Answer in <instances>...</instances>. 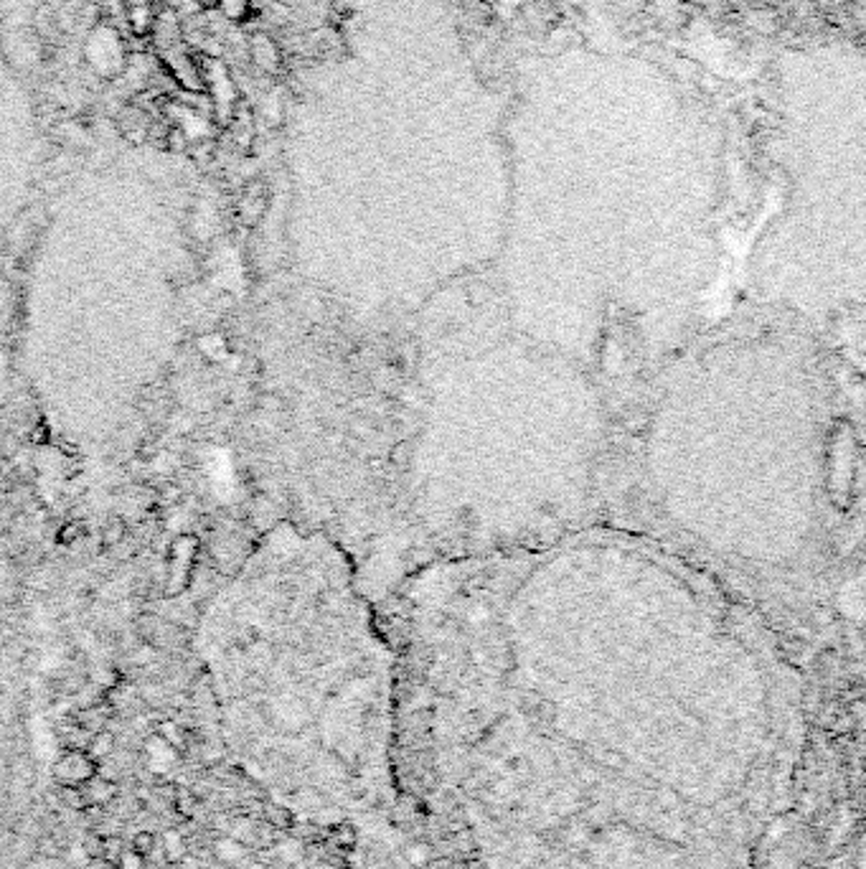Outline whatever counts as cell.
I'll return each mask as SVG.
<instances>
[{
	"label": "cell",
	"instance_id": "obj_1",
	"mask_svg": "<svg viewBox=\"0 0 866 869\" xmlns=\"http://www.w3.org/2000/svg\"><path fill=\"white\" fill-rule=\"evenodd\" d=\"M97 773H100V763L89 755L84 747H72L54 763V778L59 785H79L82 788Z\"/></svg>",
	"mask_w": 866,
	"mask_h": 869
},
{
	"label": "cell",
	"instance_id": "obj_2",
	"mask_svg": "<svg viewBox=\"0 0 866 869\" xmlns=\"http://www.w3.org/2000/svg\"><path fill=\"white\" fill-rule=\"evenodd\" d=\"M82 794L87 801V808H104L107 804H113L114 795H117V783L113 778H107L104 773H97L94 778H89L82 785Z\"/></svg>",
	"mask_w": 866,
	"mask_h": 869
},
{
	"label": "cell",
	"instance_id": "obj_3",
	"mask_svg": "<svg viewBox=\"0 0 866 869\" xmlns=\"http://www.w3.org/2000/svg\"><path fill=\"white\" fill-rule=\"evenodd\" d=\"M117 125L123 130V135L127 138H133L135 143H140V138H148V114L143 113L140 107H123V113H120V120H117Z\"/></svg>",
	"mask_w": 866,
	"mask_h": 869
},
{
	"label": "cell",
	"instance_id": "obj_4",
	"mask_svg": "<svg viewBox=\"0 0 866 869\" xmlns=\"http://www.w3.org/2000/svg\"><path fill=\"white\" fill-rule=\"evenodd\" d=\"M153 31H155V41H158V46L165 51H171L173 46H178V41H181V25H178V18L171 11L155 18Z\"/></svg>",
	"mask_w": 866,
	"mask_h": 869
},
{
	"label": "cell",
	"instance_id": "obj_5",
	"mask_svg": "<svg viewBox=\"0 0 866 869\" xmlns=\"http://www.w3.org/2000/svg\"><path fill=\"white\" fill-rule=\"evenodd\" d=\"M114 735L110 730H100V732H92V740L87 743V753L97 763H102L104 757H110L114 753Z\"/></svg>",
	"mask_w": 866,
	"mask_h": 869
},
{
	"label": "cell",
	"instance_id": "obj_6",
	"mask_svg": "<svg viewBox=\"0 0 866 869\" xmlns=\"http://www.w3.org/2000/svg\"><path fill=\"white\" fill-rule=\"evenodd\" d=\"M251 54H254V62L264 66V69H275L277 66L275 46L264 36H254V41H251Z\"/></svg>",
	"mask_w": 866,
	"mask_h": 869
},
{
	"label": "cell",
	"instance_id": "obj_7",
	"mask_svg": "<svg viewBox=\"0 0 866 869\" xmlns=\"http://www.w3.org/2000/svg\"><path fill=\"white\" fill-rule=\"evenodd\" d=\"M36 31H38V36H44L46 41H54L56 34H59V28H56V18H54V13H51L49 5H46V8H38L36 11Z\"/></svg>",
	"mask_w": 866,
	"mask_h": 869
},
{
	"label": "cell",
	"instance_id": "obj_8",
	"mask_svg": "<svg viewBox=\"0 0 866 869\" xmlns=\"http://www.w3.org/2000/svg\"><path fill=\"white\" fill-rule=\"evenodd\" d=\"M59 798L66 808L72 811H87V801L79 785H59Z\"/></svg>",
	"mask_w": 866,
	"mask_h": 869
},
{
	"label": "cell",
	"instance_id": "obj_9",
	"mask_svg": "<svg viewBox=\"0 0 866 869\" xmlns=\"http://www.w3.org/2000/svg\"><path fill=\"white\" fill-rule=\"evenodd\" d=\"M130 24L135 28V34H148L155 24V15L151 13V5L145 8H130Z\"/></svg>",
	"mask_w": 866,
	"mask_h": 869
},
{
	"label": "cell",
	"instance_id": "obj_10",
	"mask_svg": "<svg viewBox=\"0 0 866 869\" xmlns=\"http://www.w3.org/2000/svg\"><path fill=\"white\" fill-rule=\"evenodd\" d=\"M155 844H158V836H155V834L138 832L135 836H133V844H130V849H133V852H138L140 857L148 859L153 852H155Z\"/></svg>",
	"mask_w": 866,
	"mask_h": 869
},
{
	"label": "cell",
	"instance_id": "obj_11",
	"mask_svg": "<svg viewBox=\"0 0 866 869\" xmlns=\"http://www.w3.org/2000/svg\"><path fill=\"white\" fill-rule=\"evenodd\" d=\"M125 539V524L120 518H110L102 529V542L104 547H117V544Z\"/></svg>",
	"mask_w": 866,
	"mask_h": 869
},
{
	"label": "cell",
	"instance_id": "obj_12",
	"mask_svg": "<svg viewBox=\"0 0 866 869\" xmlns=\"http://www.w3.org/2000/svg\"><path fill=\"white\" fill-rule=\"evenodd\" d=\"M145 862H148V859L140 857L138 852H133V849H125V852L120 854V859L114 862V867H117V869H148V864H145Z\"/></svg>",
	"mask_w": 866,
	"mask_h": 869
},
{
	"label": "cell",
	"instance_id": "obj_13",
	"mask_svg": "<svg viewBox=\"0 0 866 869\" xmlns=\"http://www.w3.org/2000/svg\"><path fill=\"white\" fill-rule=\"evenodd\" d=\"M125 852V846L123 842L117 839V836H104V849H102V859H107V862H117L120 854Z\"/></svg>",
	"mask_w": 866,
	"mask_h": 869
},
{
	"label": "cell",
	"instance_id": "obj_14",
	"mask_svg": "<svg viewBox=\"0 0 866 869\" xmlns=\"http://www.w3.org/2000/svg\"><path fill=\"white\" fill-rule=\"evenodd\" d=\"M84 846H87L89 859H102V849H104V836H102V834H89L87 839H84Z\"/></svg>",
	"mask_w": 866,
	"mask_h": 869
},
{
	"label": "cell",
	"instance_id": "obj_15",
	"mask_svg": "<svg viewBox=\"0 0 866 869\" xmlns=\"http://www.w3.org/2000/svg\"><path fill=\"white\" fill-rule=\"evenodd\" d=\"M186 133L183 130H171L168 133V140H165V148H171V151H186Z\"/></svg>",
	"mask_w": 866,
	"mask_h": 869
},
{
	"label": "cell",
	"instance_id": "obj_16",
	"mask_svg": "<svg viewBox=\"0 0 866 869\" xmlns=\"http://www.w3.org/2000/svg\"><path fill=\"white\" fill-rule=\"evenodd\" d=\"M79 537H82V527H79V524H66V527L59 531V542L62 544H74Z\"/></svg>",
	"mask_w": 866,
	"mask_h": 869
},
{
	"label": "cell",
	"instance_id": "obj_17",
	"mask_svg": "<svg viewBox=\"0 0 866 869\" xmlns=\"http://www.w3.org/2000/svg\"><path fill=\"white\" fill-rule=\"evenodd\" d=\"M199 3L206 5V8H214V5H219V0H199Z\"/></svg>",
	"mask_w": 866,
	"mask_h": 869
},
{
	"label": "cell",
	"instance_id": "obj_18",
	"mask_svg": "<svg viewBox=\"0 0 866 869\" xmlns=\"http://www.w3.org/2000/svg\"><path fill=\"white\" fill-rule=\"evenodd\" d=\"M155 3H165V0H155Z\"/></svg>",
	"mask_w": 866,
	"mask_h": 869
}]
</instances>
